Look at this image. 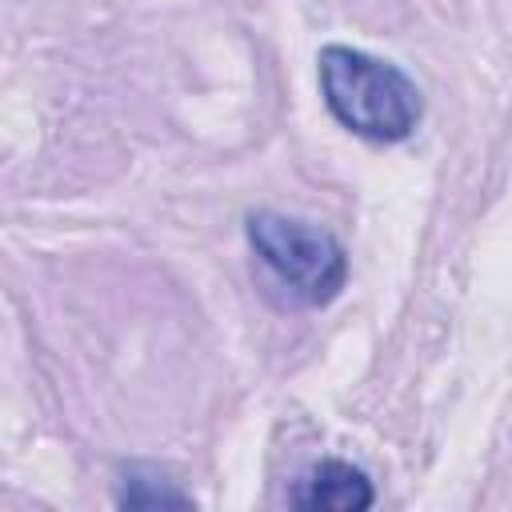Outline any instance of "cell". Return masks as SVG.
<instances>
[{
  "instance_id": "cell-1",
  "label": "cell",
  "mask_w": 512,
  "mask_h": 512,
  "mask_svg": "<svg viewBox=\"0 0 512 512\" xmlns=\"http://www.w3.org/2000/svg\"><path fill=\"white\" fill-rule=\"evenodd\" d=\"M320 96L340 128L372 144L408 140L424 116V96L416 80L372 52L348 44H324L316 56Z\"/></svg>"
},
{
  "instance_id": "cell-2",
  "label": "cell",
  "mask_w": 512,
  "mask_h": 512,
  "mask_svg": "<svg viewBox=\"0 0 512 512\" xmlns=\"http://www.w3.org/2000/svg\"><path fill=\"white\" fill-rule=\"evenodd\" d=\"M244 232H248L252 252L264 260V268L300 304L324 308L348 284V252L328 228L264 208L244 220Z\"/></svg>"
},
{
  "instance_id": "cell-3",
  "label": "cell",
  "mask_w": 512,
  "mask_h": 512,
  "mask_svg": "<svg viewBox=\"0 0 512 512\" xmlns=\"http://www.w3.org/2000/svg\"><path fill=\"white\" fill-rule=\"evenodd\" d=\"M372 500V480L348 460H320L292 488V504L304 512H364Z\"/></svg>"
},
{
  "instance_id": "cell-4",
  "label": "cell",
  "mask_w": 512,
  "mask_h": 512,
  "mask_svg": "<svg viewBox=\"0 0 512 512\" xmlns=\"http://www.w3.org/2000/svg\"><path fill=\"white\" fill-rule=\"evenodd\" d=\"M116 504L120 508H192V496L148 468H128L120 480Z\"/></svg>"
}]
</instances>
